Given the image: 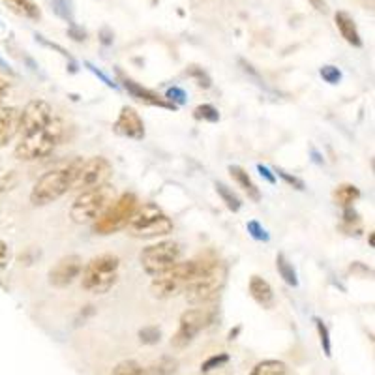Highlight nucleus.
Listing matches in <instances>:
<instances>
[{"label": "nucleus", "instance_id": "33", "mask_svg": "<svg viewBox=\"0 0 375 375\" xmlns=\"http://www.w3.org/2000/svg\"><path fill=\"white\" fill-rule=\"evenodd\" d=\"M190 77H193L195 81H197L199 86H203V88H208L210 86V77L206 75V71H203L201 68H197V66H190V70L186 71Z\"/></svg>", "mask_w": 375, "mask_h": 375}, {"label": "nucleus", "instance_id": "29", "mask_svg": "<svg viewBox=\"0 0 375 375\" xmlns=\"http://www.w3.org/2000/svg\"><path fill=\"white\" fill-rule=\"evenodd\" d=\"M160 338H162V330L158 326H143L139 330V340H141V343H147V346L158 343Z\"/></svg>", "mask_w": 375, "mask_h": 375}, {"label": "nucleus", "instance_id": "27", "mask_svg": "<svg viewBox=\"0 0 375 375\" xmlns=\"http://www.w3.org/2000/svg\"><path fill=\"white\" fill-rule=\"evenodd\" d=\"M227 362H229V354L227 353L213 354V356H208V359L201 364V372H203V374H208V372H213V370L226 366Z\"/></svg>", "mask_w": 375, "mask_h": 375}, {"label": "nucleus", "instance_id": "18", "mask_svg": "<svg viewBox=\"0 0 375 375\" xmlns=\"http://www.w3.org/2000/svg\"><path fill=\"white\" fill-rule=\"evenodd\" d=\"M250 295L255 302L263 308H272L274 306V291L270 283L261 276L250 278Z\"/></svg>", "mask_w": 375, "mask_h": 375}, {"label": "nucleus", "instance_id": "28", "mask_svg": "<svg viewBox=\"0 0 375 375\" xmlns=\"http://www.w3.org/2000/svg\"><path fill=\"white\" fill-rule=\"evenodd\" d=\"M111 375H143V368L135 361H122L114 366Z\"/></svg>", "mask_w": 375, "mask_h": 375}, {"label": "nucleus", "instance_id": "11", "mask_svg": "<svg viewBox=\"0 0 375 375\" xmlns=\"http://www.w3.org/2000/svg\"><path fill=\"white\" fill-rule=\"evenodd\" d=\"M206 325H208V313L205 310H201V308L186 310L180 315L177 332L171 338V346L175 349H186Z\"/></svg>", "mask_w": 375, "mask_h": 375}, {"label": "nucleus", "instance_id": "38", "mask_svg": "<svg viewBox=\"0 0 375 375\" xmlns=\"http://www.w3.org/2000/svg\"><path fill=\"white\" fill-rule=\"evenodd\" d=\"M6 93H8V83H6V79L2 77V75H0V101H2V98H4V96H6Z\"/></svg>", "mask_w": 375, "mask_h": 375}, {"label": "nucleus", "instance_id": "32", "mask_svg": "<svg viewBox=\"0 0 375 375\" xmlns=\"http://www.w3.org/2000/svg\"><path fill=\"white\" fill-rule=\"evenodd\" d=\"M321 77L325 79L330 85H338L341 81V71L336 66H323L321 68Z\"/></svg>", "mask_w": 375, "mask_h": 375}, {"label": "nucleus", "instance_id": "23", "mask_svg": "<svg viewBox=\"0 0 375 375\" xmlns=\"http://www.w3.org/2000/svg\"><path fill=\"white\" fill-rule=\"evenodd\" d=\"M276 269L278 274L282 276V280L291 287H297L298 285V278H297V270L295 267L291 265L289 259H287V255L285 254H278L276 257Z\"/></svg>", "mask_w": 375, "mask_h": 375}, {"label": "nucleus", "instance_id": "19", "mask_svg": "<svg viewBox=\"0 0 375 375\" xmlns=\"http://www.w3.org/2000/svg\"><path fill=\"white\" fill-rule=\"evenodd\" d=\"M229 173H231V177L234 178V182L248 193V197L252 199V201H255V203L261 201V190H259L257 184L252 180V177L248 175V171L242 169L239 165H231V167H229Z\"/></svg>", "mask_w": 375, "mask_h": 375}, {"label": "nucleus", "instance_id": "15", "mask_svg": "<svg viewBox=\"0 0 375 375\" xmlns=\"http://www.w3.org/2000/svg\"><path fill=\"white\" fill-rule=\"evenodd\" d=\"M21 128V111L17 107H0V147L14 139Z\"/></svg>", "mask_w": 375, "mask_h": 375}, {"label": "nucleus", "instance_id": "1", "mask_svg": "<svg viewBox=\"0 0 375 375\" xmlns=\"http://www.w3.org/2000/svg\"><path fill=\"white\" fill-rule=\"evenodd\" d=\"M79 160H73L68 165L64 167H58V169H53L49 173H45L38 182L34 184L32 191H30V201L32 205L43 206L49 205L53 201H57L71 190V184H73V178H75V173H77Z\"/></svg>", "mask_w": 375, "mask_h": 375}, {"label": "nucleus", "instance_id": "37", "mask_svg": "<svg viewBox=\"0 0 375 375\" xmlns=\"http://www.w3.org/2000/svg\"><path fill=\"white\" fill-rule=\"evenodd\" d=\"M8 257H10V252H8V244L4 241H0V269L8 263Z\"/></svg>", "mask_w": 375, "mask_h": 375}, {"label": "nucleus", "instance_id": "4", "mask_svg": "<svg viewBox=\"0 0 375 375\" xmlns=\"http://www.w3.org/2000/svg\"><path fill=\"white\" fill-rule=\"evenodd\" d=\"M119 267L121 261L113 254H104L94 257L93 261L83 269V289L94 295H104L113 287L119 278Z\"/></svg>", "mask_w": 375, "mask_h": 375}, {"label": "nucleus", "instance_id": "3", "mask_svg": "<svg viewBox=\"0 0 375 375\" xmlns=\"http://www.w3.org/2000/svg\"><path fill=\"white\" fill-rule=\"evenodd\" d=\"M114 188L109 184L96 186L90 190H83L70 208V218L75 223H86L94 221L106 213L114 201Z\"/></svg>", "mask_w": 375, "mask_h": 375}, {"label": "nucleus", "instance_id": "2", "mask_svg": "<svg viewBox=\"0 0 375 375\" xmlns=\"http://www.w3.org/2000/svg\"><path fill=\"white\" fill-rule=\"evenodd\" d=\"M62 122L53 119L42 130L23 135L21 143L15 149V158H19V160H38V158L49 156L51 152L57 149L58 141L62 137Z\"/></svg>", "mask_w": 375, "mask_h": 375}, {"label": "nucleus", "instance_id": "31", "mask_svg": "<svg viewBox=\"0 0 375 375\" xmlns=\"http://www.w3.org/2000/svg\"><path fill=\"white\" fill-rule=\"evenodd\" d=\"M248 233L254 237L255 241H261V242H269L270 241V234L267 233V229L259 223V221H248Z\"/></svg>", "mask_w": 375, "mask_h": 375}, {"label": "nucleus", "instance_id": "5", "mask_svg": "<svg viewBox=\"0 0 375 375\" xmlns=\"http://www.w3.org/2000/svg\"><path fill=\"white\" fill-rule=\"evenodd\" d=\"M126 227L137 239H152V237L169 234L173 231V221L162 213V208L158 205L145 203L143 206L135 208Z\"/></svg>", "mask_w": 375, "mask_h": 375}, {"label": "nucleus", "instance_id": "20", "mask_svg": "<svg viewBox=\"0 0 375 375\" xmlns=\"http://www.w3.org/2000/svg\"><path fill=\"white\" fill-rule=\"evenodd\" d=\"M4 4L14 14L27 17V19H38L40 17V10H38V6H36L32 0H4Z\"/></svg>", "mask_w": 375, "mask_h": 375}, {"label": "nucleus", "instance_id": "17", "mask_svg": "<svg viewBox=\"0 0 375 375\" xmlns=\"http://www.w3.org/2000/svg\"><path fill=\"white\" fill-rule=\"evenodd\" d=\"M334 19H336V27L340 30L341 38H343L349 45H353V47H362L361 32L356 29V23H354L353 17L347 14V12H338Z\"/></svg>", "mask_w": 375, "mask_h": 375}, {"label": "nucleus", "instance_id": "13", "mask_svg": "<svg viewBox=\"0 0 375 375\" xmlns=\"http://www.w3.org/2000/svg\"><path fill=\"white\" fill-rule=\"evenodd\" d=\"M83 272V259L79 255H66L49 270V283L53 287H68Z\"/></svg>", "mask_w": 375, "mask_h": 375}, {"label": "nucleus", "instance_id": "25", "mask_svg": "<svg viewBox=\"0 0 375 375\" xmlns=\"http://www.w3.org/2000/svg\"><path fill=\"white\" fill-rule=\"evenodd\" d=\"M216 191H218L221 201L226 203V206L231 210V213H239V210H241V206H242L241 197H239V195H237L229 186H226L223 182H216Z\"/></svg>", "mask_w": 375, "mask_h": 375}, {"label": "nucleus", "instance_id": "22", "mask_svg": "<svg viewBox=\"0 0 375 375\" xmlns=\"http://www.w3.org/2000/svg\"><path fill=\"white\" fill-rule=\"evenodd\" d=\"M359 197H361V190L354 184H340L336 188V191H334L336 203L343 206V208L353 206V203H356V199Z\"/></svg>", "mask_w": 375, "mask_h": 375}, {"label": "nucleus", "instance_id": "9", "mask_svg": "<svg viewBox=\"0 0 375 375\" xmlns=\"http://www.w3.org/2000/svg\"><path fill=\"white\" fill-rule=\"evenodd\" d=\"M111 175H113V165L106 158L94 156L88 160L81 158L71 190H90L96 186L107 184Z\"/></svg>", "mask_w": 375, "mask_h": 375}, {"label": "nucleus", "instance_id": "30", "mask_svg": "<svg viewBox=\"0 0 375 375\" xmlns=\"http://www.w3.org/2000/svg\"><path fill=\"white\" fill-rule=\"evenodd\" d=\"M315 321V326H317L319 338H321V346H323V351H325L326 356H330V338H328V328L319 317L313 319Z\"/></svg>", "mask_w": 375, "mask_h": 375}, {"label": "nucleus", "instance_id": "10", "mask_svg": "<svg viewBox=\"0 0 375 375\" xmlns=\"http://www.w3.org/2000/svg\"><path fill=\"white\" fill-rule=\"evenodd\" d=\"M221 285H223V270L219 269L218 265L213 270L203 272L188 282V285L184 287L186 298L190 304H205V302H210L213 298L218 297Z\"/></svg>", "mask_w": 375, "mask_h": 375}, {"label": "nucleus", "instance_id": "21", "mask_svg": "<svg viewBox=\"0 0 375 375\" xmlns=\"http://www.w3.org/2000/svg\"><path fill=\"white\" fill-rule=\"evenodd\" d=\"M178 372V361L175 356H160L158 361H154L149 366L150 375H177Z\"/></svg>", "mask_w": 375, "mask_h": 375}, {"label": "nucleus", "instance_id": "16", "mask_svg": "<svg viewBox=\"0 0 375 375\" xmlns=\"http://www.w3.org/2000/svg\"><path fill=\"white\" fill-rule=\"evenodd\" d=\"M122 85H124V88H126L128 93L132 94L134 98L139 99V101H143V104H149V106H154V107H162V109H175V106L171 104L169 99L162 98L158 93L150 90V88H145V86H141L139 83H135V81H132V79L122 77Z\"/></svg>", "mask_w": 375, "mask_h": 375}, {"label": "nucleus", "instance_id": "40", "mask_svg": "<svg viewBox=\"0 0 375 375\" xmlns=\"http://www.w3.org/2000/svg\"><path fill=\"white\" fill-rule=\"evenodd\" d=\"M0 68H4V70H8V68H10V66H8V64L4 62V60H2V58H0Z\"/></svg>", "mask_w": 375, "mask_h": 375}, {"label": "nucleus", "instance_id": "39", "mask_svg": "<svg viewBox=\"0 0 375 375\" xmlns=\"http://www.w3.org/2000/svg\"><path fill=\"white\" fill-rule=\"evenodd\" d=\"M313 4V8H317V10H325V0H310Z\"/></svg>", "mask_w": 375, "mask_h": 375}, {"label": "nucleus", "instance_id": "12", "mask_svg": "<svg viewBox=\"0 0 375 375\" xmlns=\"http://www.w3.org/2000/svg\"><path fill=\"white\" fill-rule=\"evenodd\" d=\"M53 121V109L45 99H32L21 111V130L23 135L32 134L45 128Z\"/></svg>", "mask_w": 375, "mask_h": 375}, {"label": "nucleus", "instance_id": "6", "mask_svg": "<svg viewBox=\"0 0 375 375\" xmlns=\"http://www.w3.org/2000/svg\"><path fill=\"white\" fill-rule=\"evenodd\" d=\"M199 274L197 259L184 263H175L171 269H167L162 274L154 276L150 283V293L156 298H169L175 297L178 291L184 289L190 280Z\"/></svg>", "mask_w": 375, "mask_h": 375}, {"label": "nucleus", "instance_id": "8", "mask_svg": "<svg viewBox=\"0 0 375 375\" xmlns=\"http://www.w3.org/2000/svg\"><path fill=\"white\" fill-rule=\"evenodd\" d=\"M182 254L180 244L175 241H162L156 244H150L141 252V265L147 274L158 276L167 269H171L175 263H178Z\"/></svg>", "mask_w": 375, "mask_h": 375}, {"label": "nucleus", "instance_id": "14", "mask_svg": "<svg viewBox=\"0 0 375 375\" xmlns=\"http://www.w3.org/2000/svg\"><path fill=\"white\" fill-rule=\"evenodd\" d=\"M114 132L122 137H128V139H135L139 141L145 137V122L139 117V113L135 111L134 107H122L119 119L114 122Z\"/></svg>", "mask_w": 375, "mask_h": 375}, {"label": "nucleus", "instance_id": "24", "mask_svg": "<svg viewBox=\"0 0 375 375\" xmlns=\"http://www.w3.org/2000/svg\"><path fill=\"white\" fill-rule=\"evenodd\" d=\"M250 375H289V368L282 361H263L255 364Z\"/></svg>", "mask_w": 375, "mask_h": 375}, {"label": "nucleus", "instance_id": "7", "mask_svg": "<svg viewBox=\"0 0 375 375\" xmlns=\"http://www.w3.org/2000/svg\"><path fill=\"white\" fill-rule=\"evenodd\" d=\"M137 208V197L134 193H122L121 197L113 201L99 218L94 219V231L98 234H113L128 226L132 214Z\"/></svg>", "mask_w": 375, "mask_h": 375}, {"label": "nucleus", "instance_id": "36", "mask_svg": "<svg viewBox=\"0 0 375 375\" xmlns=\"http://www.w3.org/2000/svg\"><path fill=\"white\" fill-rule=\"evenodd\" d=\"M257 171L261 173V177H265L267 180H269L270 184H274V182H276V177L272 175V171H270L267 165H261V163H259V165H257Z\"/></svg>", "mask_w": 375, "mask_h": 375}, {"label": "nucleus", "instance_id": "34", "mask_svg": "<svg viewBox=\"0 0 375 375\" xmlns=\"http://www.w3.org/2000/svg\"><path fill=\"white\" fill-rule=\"evenodd\" d=\"M186 93L182 90V88H178V86H173V88H169L167 90V94H165V99H169L173 106H182V104H186Z\"/></svg>", "mask_w": 375, "mask_h": 375}, {"label": "nucleus", "instance_id": "35", "mask_svg": "<svg viewBox=\"0 0 375 375\" xmlns=\"http://www.w3.org/2000/svg\"><path fill=\"white\" fill-rule=\"evenodd\" d=\"M276 173H278V177H282L283 180H285V182H287L289 186L297 188V190H304V182H302L300 178L291 177V175H287V173H285V171H282V169H278Z\"/></svg>", "mask_w": 375, "mask_h": 375}, {"label": "nucleus", "instance_id": "26", "mask_svg": "<svg viewBox=\"0 0 375 375\" xmlns=\"http://www.w3.org/2000/svg\"><path fill=\"white\" fill-rule=\"evenodd\" d=\"M193 119L205 122H218L219 113L218 109L214 106H210V104H203V106H197L193 109Z\"/></svg>", "mask_w": 375, "mask_h": 375}]
</instances>
